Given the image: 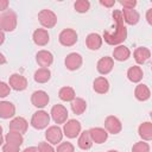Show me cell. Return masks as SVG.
Listing matches in <instances>:
<instances>
[{"label": "cell", "instance_id": "ffe728a7", "mask_svg": "<svg viewBox=\"0 0 152 152\" xmlns=\"http://www.w3.org/2000/svg\"><path fill=\"white\" fill-rule=\"evenodd\" d=\"M121 14H122L124 21H125L126 24H128V25H135V24H138V21H139V19H140L139 13H138L134 8H132V10L124 8L122 12H121Z\"/></svg>", "mask_w": 152, "mask_h": 152}, {"label": "cell", "instance_id": "d6986e66", "mask_svg": "<svg viewBox=\"0 0 152 152\" xmlns=\"http://www.w3.org/2000/svg\"><path fill=\"white\" fill-rule=\"evenodd\" d=\"M86 45L89 50H99L102 45V37L99 33H89L86 38Z\"/></svg>", "mask_w": 152, "mask_h": 152}, {"label": "cell", "instance_id": "bcb514c9", "mask_svg": "<svg viewBox=\"0 0 152 152\" xmlns=\"http://www.w3.org/2000/svg\"><path fill=\"white\" fill-rule=\"evenodd\" d=\"M107 152H119V151H116V150H109V151H107Z\"/></svg>", "mask_w": 152, "mask_h": 152}, {"label": "cell", "instance_id": "7bdbcfd3", "mask_svg": "<svg viewBox=\"0 0 152 152\" xmlns=\"http://www.w3.org/2000/svg\"><path fill=\"white\" fill-rule=\"evenodd\" d=\"M5 42V32L2 30H0V45Z\"/></svg>", "mask_w": 152, "mask_h": 152}, {"label": "cell", "instance_id": "d4e9b609", "mask_svg": "<svg viewBox=\"0 0 152 152\" xmlns=\"http://www.w3.org/2000/svg\"><path fill=\"white\" fill-rule=\"evenodd\" d=\"M144 77L142 69L139 65H133L127 70V78L133 83H139Z\"/></svg>", "mask_w": 152, "mask_h": 152}, {"label": "cell", "instance_id": "5bb4252c", "mask_svg": "<svg viewBox=\"0 0 152 152\" xmlns=\"http://www.w3.org/2000/svg\"><path fill=\"white\" fill-rule=\"evenodd\" d=\"M88 132L93 142L95 144H103L108 139V132L102 127H93Z\"/></svg>", "mask_w": 152, "mask_h": 152}, {"label": "cell", "instance_id": "d6a6232c", "mask_svg": "<svg viewBox=\"0 0 152 152\" xmlns=\"http://www.w3.org/2000/svg\"><path fill=\"white\" fill-rule=\"evenodd\" d=\"M132 152H150V145L147 141H138L133 145L132 147Z\"/></svg>", "mask_w": 152, "mask_h": 152}, {"label": "cell", "instance_id": "2e32d148", "mask_svg": "<svg viewBox=\"0 0 152 152\" xmlns=\"http://www.w3.org/2000/svg\"><path fill=\"white\" fill-rule=\"evenodd\" d=\"M32 39L36 45L45 46L50 40V34H49L48 30H45V28H37V30H34V32L32 34Z\"/></svg>", "mask_w": 152, "mask_h": 152}, {"label": "cell", "instance_id": "ee69618b", "mask_svg": "<svg viewBox=\"0 0 152 152\" xmlns=\"http://www.w3.org/2000/svg\"><path fill=\"white\" fill-rule=\"evenodd\" d=\"M5 63H6V57L0 52V65L1 64H5Z\"/></svg>", "mask_w": 152, "mask_h": 152}, {"label": "cell", "instance_id": "f1b7e54d", "mask_svg": "<svg viewBox=\"0 0 152 152\" xmlns=\"http://www.w3.org/2000/svg\"><path fill=\"white\" fill-rule=\"evenodd\" d=\"M71 110L74 112V114L76 115H81L86 112L87 109V102L81 99V97H75L72 101H71Z\"/></svg>", "mask_w": 152, "mask_h": 152}, {"label": "cell", "instance_id": "836d02e7", "mask_svg": "<svg viewBox=\"0 0 152 152\" xmlns=\"http://www.w3.org/2000/svg\"><path fill=\"white\" fill-rule=\"evenodd\" d=\"M56 152H75V146L69 141L59 142L58 146H57Z\"/></svg>", "mask_w": 152, "mask_h": 152}, {"label": "cell", "instance_id": "d590c367", "mask_svg": "<svg viewBox=\"0 0 152 152\" xmlns=\"http://www.w3.org/2000/svg\"><path fill=\"white\" fill-rule=\"evenodd\" d=\"M10 91H11V88H10L8 83L0 81V99H4L6 96H8Z\"/></svg>", "mask_w": 152, "mask_h": 152}, {"label": "cell", "instance_id": "9a60e30c", "mask_svg": "<svg viewBox=\"0 0 152 152\" xmlns=\"http://www.w3.org/2000/svg\"><path fill=\"white\" fill-rule=\"evenodd\" d=\"M113 68H114V59L112 57H108V56L100 58L97 62V65H96V69L101 75L109 74L113 70Z\"/></svg>", "mask_w": 152, "mask_h": 152}, {"label": "cell", "instance_id": "1f68e13d", "mask_svg": "<svg viewBox=\"0 0 152 152\" xmlns=\"http://www.w3.org/2000/svg\"><path fill=\"white\" fill-rule=\"evenodd\" d=\"M89 7H90V2L88 0H77L74 4V8L78 13H86V12H88Z\"/></svg>", "mask_w": 152, "mask_h": 152}, {"label": "cell", "instance_id": "74e56055", "mask_svg": "<svg viewBox=\"0 0 152 152\" xmlns=\"http://www.w3.org/2000/svg\"><path fill=\"white\" fill-rule=\"evenodd\" d=\"M120 4L124 6V8H128V10H132L137 6L135 0H122V1H120Z\"/></svg>", "mask_w": 152, "mask_h": 152}, {"label": "cell", "instance_id": "7dc6e473", "mask_svg": "<svg viewBox=\"0 0 152 152\" xmlns=\"http://www.w3.org/2000/svg\"><path fill=\"white\" fill-rule=\"evenodd\" d=\"M2 134V127H1V125H0V135Z\"/></svg>", "mask_w": 152, "mask_h": 152}, {"label": "cell", "instance_id": "30bf717a", "mask_svg": "<svg viewBox=\"0 0 152 152\" xmlns=\"http://www.w3.org/2000/svg\"><path fill=\"white\" fill-rule=\"evenodd\" d=\"M8 86L17 91H23L27 88V80L20 74H12L8 80Z\"/></svg>", "mask_w": 152, "mask_h": 152}, {"label": "cell", "instance_id": "4316f807", "mask_svg": "<svg viewBox=\"0 0 152 152\" xmlns=\"http://www.w3.org/2000/svg\"><path fill=\"white\" fill-rule=\"evenodd\" d=\"M77 144H78V147H80L81 150H84V151H86V150L91 148V146H93L94 142H93V140H91V138H90L88 131H83V132L80 133Z\"/></svg>", "mask_w": 152, "mask_h": 152}, {"label": "cell", "instance_id": "603a6c76", "mask_svg": "<svg viewBox=\"0 0 152 152\" xmlns=\"http://www.w3.org/2000/svg\"><path fill=\"white\" fill-rule=\"evenodd\" d=\"M93 88L97 94H106L109 90V82L106 77L99 76L93 82Z\"/></svg>", "mask_w": 152, "mask_h": 152}, {"label": "cell", "instance_id": "3957f363", "mask_svg": "<svg viewBox=\"0 0 152 152\" xmlns=\"http://www.w3.org/2000/svg\"><path fill=\"white\" fill-rule=\"evenodd\" d=\"M50 122V114L43 109L37 110L33 113L32 118H31V126L36 129H44L48 127Z\"/></svg>", "mask_w": 152, "mask_h": 152}, {"label": "cell", "instance_id": "5b68a950", "mask_svg": "<svg viewBox=\"0 0 152 152\" xmlns=\"http://www.w3.org/2000/svg\"><path fill=\"white\" fill-rule=\"evenodd\" d=\"M81 124L80 121L75 120V119H70V120H66L64 122V127H63V134L69 138V139H74L76 138L77 135H80L81 133Z\"/></svg>", "mask_w": 152, "mask_h": 152}, {"label": "cell", "instance_id": "484cf974", "mask_svg": "<svg viewBox=\"0 0 152 152\" xmlns=\"http://www.w3.org/2000/svg\"><path fill=\"white\" fill-rule=\"evenodd\" d=\"M138 133H139V137L144 141H150L152 139V124L150 121L140 124L138 128Z\"/></svg>", "mask_w": 152, "mask_h": 152}, {"label": "cell", "instance_id": "f6af8a7d", "mask_svg": "<svg viewBox=\"0 0 152 152\" xmlns=\"http://www.w3.org/2000/svg\"><path fill=\"white\" fill-rule=\"evenodd\" d=\"M2 144H4V137H2V134H1V135H0V146H1Z\"/></svg>", "mask_w": 152, "mask_h": 152}, {"label": "cell", "instance_id": "277c9868", "mask_svg": "<svg viewBox=\"0 0 152 152\" xmlns=\"http://www.w3.org/2000/svg\"><path fill=\"white\" fill-rule=\"evenodd\" d=\"M38 20L40 23V25L45 28H52L56 26L57 24V15L53 11L51 10H42L38 13Z\"/></svg>", "mask_w": 152, "mask_h": 152}, {"label": "cell", "instance_id": "6da1fadb", "mask_svg": "<svg viewBox=\"0 0 152 152\" xmlns=\"http://www.w3.org/2000/svg\"><path fill=\"white\" fill-rule=\"evenodd\" d=\"M113 18H114V21L116 23V30L114 33H109L106 31L103 33V38L109 45H118V44L121 45V43L125 42L127 38V30L124 25V19H122L121 12L115 10L113 12Z\"/></svg>", "mask_w": 152, "mask_h": 152}, {"label": "cell", "instance_id": "4dcf8cb0", "mask_svg": "<svg viewBox=\"0 0 152 152\" xmlns=\"http://www.w3.org/2000/svg\"><path fill=\"white\" fill-rule=\"evenodd\" d=\"M58 97L64 101V102H71L75 97H76V94H75V90L71 88V87H62L58 91Z\"/></svg>", "mask_w": 152, "mask_h": 152}, {"label": "cell", "instance_id": "f546056e", "mask_svg": "<svg viewBox=\"0 0 152 152\" xmlns=\"http://www.w3.org/2000/svg\"><path fill=\"white\" fill-rule=\"evenodd\" d=\"M5 142H8V144H12V145H15V146L20 147L23 145V142H24V137L20 133H17V132H13V131H8V133L5 137Z\"/></svg>", "mask_w": 152, "mask_h": 152}, {"label": "cell", "instance_id": "8d00e7d4", "mask_svg": "<svg viewBox=\"0 0 152 152\" xmlns=\"http://www.w3.org/2000/svg\"><path fill=\"white\" fill-rule=\"evenodd\" d=\"M2 152H20V147L6 142L2 145Z\"/></svg>", "mask_w": 152, "mask_h": 152}, {"label": "cell", "instance_id": "9c48e42d", "mask_svg": "<svg viewBox=\"0 0 152 152\" xmlns=\"http://www.w3.org/2000/svg\"><path fill=\"white\" fill-rule=\"evenodd\" d=\"M49 101H50V97H49L48 93L44 90H36L31 95V102L38 109H42L45 106H48Z\"/></svg>", "mask_w": 152, "mask_h": 152}, {"label": "cell", "instance_id": "cb8c5ba5", "mask_svg": "<svg viewBox=\"0 0 152 152\" xmlns=\"http://www.w3.org/2000/svg\"><path fill=\"white\" fill-rule=\"evenodd\" d=\"M134 96L138 101H147L151 96V90L146 84H138L134 89Z\"/></svg>", "mask_w": 152, "mask_h": 152}, {"label": "cell", "instance_id": "ac0fdd59", "mask_svg": "<svg viewBox=\"0 0 152 152\" xmlns=\"http://www.w3.org/2000/svg\"><path fill=\"white\" fill-rule=\"evenodd\" d=\"M15 115V106L10 101H0V118L11 119Z\"/></svg>", "mask_w": 152, "mask_h": 152}, {"label": "cell", "instance_id": "7a4b0ae2", "mask_svg": "<svg viewBox=\"0 0 152 152\" xmlns=\"http://www.w3.org/2000/svg\"><path fill=\"white\" fill-rule=\"evenodd\" d=\"M17 14L12 10H7L4 13L0 14V30L4 32H12L17 27Z\"/></svg>", "mask_w": 152, "mask_h": 152}, {"label": "cell", "instance_id": "60d3db41", "mask_svg": "<svg viewBox=\"0 0 152 152\" xmlns=\"http://www.w3.org/2000/svg\"><path fill=\"white\" fill-rule=\"evenodd\" d=\"M146 19L150 25H152V8H148L146 12Z\"/></svg>", "mask_w": 152, "mask_h": 152}, {"label": "cell", "instance_id": "7c38bea8", "mask_svg": "<svg viewBox=\"0 0 152 152\" xmlns=\"http://www.w3.org/2000/svg\"><path fill=\"white\" fill-rule=\"evenodd\" d=\"M82 63H83V58L80 53L77 52H71L69 53L66 57H65V61H64V64L66 66V69L74 71V70H77L82 66Z\"/></svg>", "mask_w": 152, "mask_h": 152}, {"label": "cell", "instance_id": "83f0119b", "mask_svg": "<svg viewBox=\"0 0 152 152\" xmlns=\"http://www.w3.org/2000/svg\"><path fill=\"white\" fill-rule=\"evenodd\" d=\"M33 78L37 83H46L51 78V71L49 70V68H39L38 70H36Z\"/></svg>", "mask_w": 152, "mask_h": 152}, {"label": "cell", "instance_id": "ab89813d", "mask_svg": "<svg viewBox=\"0 0 152 152\" xmlns=\"http://www.w3.org/2000/svg\"><path fill=\"white\" fill-rule=\"evenodd\" d=\"M100 4L102 5V6H104V7H112V6H114V4H115V1L114 0H109V1H107V0H101L100 1Z\"/></svg>", "mask_w": 152, "mask_h": 152}, {"label": "cell", "instance_id": "e0dca14e", "mask_svg": "<svg viewBox=\"0 0 152 152\" xmlns=\"http://www.w3.org/2000/svg\"><path fill=\"white\" fill-rule=\"evenodd\" d=\"M36 61L39 66L42 68H48L53 63V56L50 51L48 50H40L36 55Z\"/></svg>", "mask_w": 152, "mask_h": 152}, {"label": "cell", "instance_id": "4fadbf2b", "mask_svg": "<svg viewBox=\"0 0 152 152\" xmlns=\"http://www.w3.org/2000/svg\"><path fill=\"white\" fill-rule=\"evenodd\" d=\"M27 127H28V122L23 116H15L10 121V131L24 134L26 133Z\"/></svg>", "mask_w": 152, "mask_h": 152}, {"label": "cell", "instance_id": "8fae6325", "mask_svg": "<svg viewBox=\"0 0 152 152\" xmlns=\"http://www.w3.org/2000/svg\"><path fill=\"white\" fill-rule=\"evenodd\" d=\"M104 129L110 134H118L122 129V124L116 116L108 115L104 120Z\"/></svg>", "mask_w": 152, "mask_h": 152}, {"label": "cell", "instance_id": "44dd1931", "mask_svg": "<svg viewBox=\"0 0 152 152\" xmlns=\"http://www.w3.org/2000/svg\"><path fill=\"white\" fill-rule=\"evenodd\" d=\"M133 56H134V59H135V62H137L138 64H144V63H146V62L150 59V57H151V51H150V49H147V48L139 46V48H137V49L134 50Z\"/></svg>", "mask_w": 152, "mask_h": 152}, {"label": "cell", "instance_id": "f35d334b", "mask_svg": "<svg viewBox=\"0 0 152 152\" xmlns=\"http://www.w3.org/2000/svg\"><path fill=\"white\" fill-rule=\"evenodd\" d=\"M8 6H10V2L7 0H0V12L4 13L5 11H7Z\"/></svg>", "mask_w": 152, "mask_h": 152}, {"label": "cell", "instance_id": "7402d4cb", "mask_svg": "<svg viewBox=\"0 0 152 152\" xmlns=\"http://www.w3.org/2000/svg\"><path fill=\"white\" fill-rule=\"evenodd\" d=\"M131 56V51L127 46L125 45H118L116 48H114V51H113V59L115 61H119V62H124V61H127Z\"/></svg>", "mask_w": 152, "mask_h": 152}, {"label": "cell", "instance_id": "8992f818", "mask_svg": "<svg viewBox=\"0 0 152 152\" xmlns=\"http://www.w3.org/2000/svg\"><path fill=\"white\" fill-rule=\"evenodd\" d=\"M77 32L74 28H64L59 36H58V40L63 46H72L76 44L77 42Z\"/></svg>", "mask_w": 152, "mask_h": 152}, {"label": "cell", "instance_id": "52a82bcc", "mask_svg": "<svg viewBox=\"0 0 152 152\" xmlns=\"http://www.w3.org/2000/svg\"><path fill=\"white\" fill-rule=\"evenodd\" d=\"M63 135H64L63 131L61 129V127L58 125L48 127V129L45 132V138H46L48 142L51 144V145H57V144L62 142Z\"/></svg>", "mask_w": 152, "mask_h": 152}, {"label": "cell", "instance_id": "b9f144b4", "mask_svg": "<svg viewBox=\"0 0 152 152\" xmlns=\"http://www.w3.org/2000/svg\"><path fill=\"white\" fill-rule=\"evenodd\" d=\"M23 152H39V151H38V148L36 146H30V147H26Z\"/></svg>", "mask_w": 152, "mask_h": 152}, {"label": "cell", "instance_id": "ba28073f", "mask_svg": "<svg viewBox=\"0 0 152 152\" xmlns=\"http://www.w3.org/2000/svg\"><path fill=\"white\" fill-rule=\"evenodd\" d=\"M50 115L52 118V120L57 124V125H61V124H64L66 120H68V109L63 106V104H55L52 108H51V112H50Z\"/></svg>", "mask_w": 152, "mask_h": 152}, {"label": "cell", "instance_id": "e575fe53", "mask_svg": "<svg viewBox=\"0 0 152 152\" xmlns=\"http://www.w3.org/2000/svg\"><path fill=\"white\" fill-rule=\"evenodd\" d=\"M37 148H38L39 152H56L55 148L52 147V145L49 144V142H46V141H40L38 144V147Z\"/></svg>", "mask_w": 152, "mask_h": 152}]
</instances>
